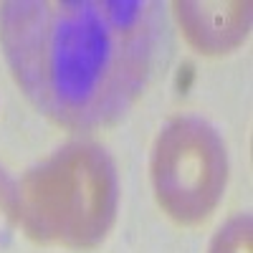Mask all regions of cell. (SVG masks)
I'll return each mask as SVG.
<instances>
[{
  "instance_id": "cell-1",
  "label": "cell",
  "mask_w": 253,
  "mask_h": 253,
  "mask_svg": "<svg viewBox=\"0 0 253 253\" xmlns=\"http://www.w3.org/2000/svg\"><path fill=\"white\" fill-rule=\"evenodd\" d=\"M155 0H5L0 48L15 86L71 132L117 124L147 89L160 48Z\"/></svg>"
},
{
  "instance_id": "cell-2",
  "label": "cell",
  "mask_w": 253,
  "mask_h": 253,
  "mask_svg": "<svg viewBox=\"0 0 253 253\" xmlns=\"http://www.w3.org/2000/svg\"><path fill=\"white\" fill-rule=\"evenodd\" d=\"M18 200L20 225L33 243L94 251L117 223V165L101 144L66 142L28 167Z\"/></svg>"
},
{
  "instance_id": "cell-3",
  "label": "cell",
  "mask_w": 253,
  "mask_h": 253,
  "mask_svg": "<svg viewBox=\"0 0 253 253\" xmlns=\"http://www.w3.org/2000/svg\"><path fill=\"white\" fill-rule=\"evenodd\" d=\"M150 180L167 218L177 225H200L225 195L228 147L223 134L198 114L172 117L155 137Z\"/></svg>"
},
{
  "instance_id": "cell-4",
  "label": "cell",
  "mask_w": 253,
  "mask_h": 253,
  "mask_svg": "<svg viewBox=\"0 0 253 253\" xmlns=\"http://www.w3.org/2000/svg\"><path fill=\"white\" fill-rule=\"evenodd\" d=\"M187 46L200 56H228L251 33V0H175L170 5Z\"/></svg>"
},
{
  "instance_id": "cell-5",
  "label": "cell",
  "mask_w": 253,
  "mask_h": 253,
  "mask_svg": "<svg viewBox=\"0 0 253 253\" xmlns=\"http://www.w3.org/2000/svg\"><path fill=\"white\" fill-rule=\"evenodd\" d=\"M208 253H253V218L238 213L228 218L210 238Z\"/></svg>"
},
{
  "instance_id": "cell-6",
  "label": "cell",
  "mask_w": 253,
  "mask_h": 253,
  "mask_svg": "<svg viewBox=\"0 0 253 253\" xmlns=\"http://www.w3.org/2000/svg\"><path fill=\"white\" fill-rule=\"evenodd\" d=\"M20 225V200H18V182L10 172L0 165V248H5Z\"/></svg>"
}]
</instances>
